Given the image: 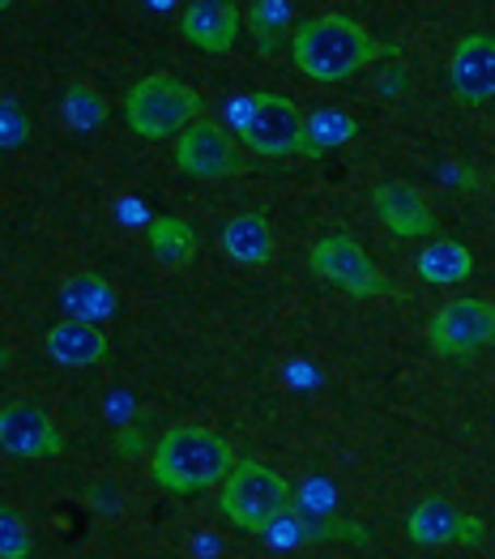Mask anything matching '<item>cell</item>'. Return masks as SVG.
Wrapping results in <instances>:
<instances>
[{"label":"cell","instance_id":"30bf717a","mask_svg":"<svg viewBox=\"0 0 495 559\" xmlns=\"http://www.w3.org/2000/svg\"><path fill=\"white\" fill-rule=\"evenodd\" d=\"M372 210L385 223V231L398 239H427L436 231V214L427 205V197L410 180H389L372 192Z\"/></svg>","mask_w":495,"mask_h":559},{"label":"cell","instance_id":"9c48e42d","mask_svg":"<svg viewBox=\"0 0 495 559\" xmlns=\"http://www.w3.org/2000/svg\"><path fill=\"white\" fill-rule=\"evenodd\" d=\"M0 453H9L17 462L60 457L64 436L47 411L31 406V402H9V406H0Z\"/></svg>","mask_w":495,"mask_h":559},{"label":"cell","instance_id":"ac0fdd59","mask_svg":"<svg viewBox=\"0 0 495 559\" xmlns=\"http://www.w3.org/2000/svg\"><path fill=\"white\" fill-rule=\"evenodd\" d=\"M355 138H360V120L351 111H342V107H316L313 116H304V150L299 154L320 158V154H329V150H338V145H346V141Z\"/></svg>","mask_w":495,"mask_h":559},{"label":"cell","instance_id":"52a82bcc","mask_svg":"<svg viewBox=\"0 0 495 559\" xmlns=\"http://www.w3.org/2000/svg\"><path fill=\"white\" fill-rule=\"evenodd\" d=\"M427 342L445 359H465L483 346H495V304L487 299H452L432 321H427Z\"/></svg>","mask_w":495,"mask_h":559},{"label":"cell","instance_id":"7402d4cb","mask_svg":"<svg viewBox=\"0 0 495 559\" xmlns=\"http://www.w3.org/2000/svg\"><path fill=\"white\" fill-rule=\"evenodd\" d=\"M31 556V530L26 516L9 504H0V559H26Z\"/></svg>","mask_w":495,"mask_h":559},{"label":"cell","instance_id":"7c38bea8","mask_svg":"<svg viewBox=\"0 0 495 559\" xmlns=\"http://www.w3.org/2000/svg\"><path fill=\"white\" fill-rule=\"evenodd\" d=\"M239 26H244V9L231 0H197L180 13V35L197 51H210V56L231 51L239 39Z\"/></svg>","mask_w":495,"mask_h":559},{"label":"cell","instance_id":"6da1fadb","mask_svg":"<svg viewBox=\"0 0 495 559\" xmlns=\"http://www.w3.org/2000/svg\"><path fill=\"white\" fill-rule=\"evenodd\" d=\"M235 462L239 457L223 431L201 427V423H176L158 436L150 453V478L172 496H201V491L223 487Z\"/></svg>","mask_w":495,"mask_h":559},{"label":"cell","instance_id":"8fae6325","mask_svg":"<svg viewBox=\"0 0 495 559\" xmlns=\"http://www.w3.org/2000/svg\"><path fill=\"white\" fill-rule=\"evenodd\" d=\"M449 86L461 103L479 107L495 98V35H465L452 47L449 60Z\"/></svg>","mask_w":495,"mask_h":559},{"label":"cell","instance_id":"4fadbf2b","mask_svg":"<svg viewBox=\"0 0 495 559\" xmlns=\"http://www.w3.org/2000/svg\"><path fill=\"white\" fill-rule=\"evenodd\" d=\"M47 355L60 364V368H94L111 355V342L98 325L86 321H60V325L47 329Z\"/></svg>","mask_w":495,"mask_h":559},{"label":"cell","instance_id":"5bb4252c","mask_svg":"<svg viewBox=\"0 0 495 559\" xmlns=\"http://www.w3.org/2000/svg\"><path fill=\"white\" fill-rule=\"evenodd\" d=\"M405 534L410 543L419 547H445V543H457L465 534V516L452 509L445 496H427L419 500L410 516H405Z\"/></svg>","mask_w":495,"mask_h":559},{"label":"cell","instance_id":"e0dca14e","mask_svg":"<svg viewBox=\"0 0 495 559\" xmlns=\"http://www.w3.org/2000/svg\"><path fill=\"white\" fill-rule=\"evenodd\" d=\"M414 270H419V278L427 282V286H457V282H465L474 274V257H470V248L457 243V239H432V243L419 252Z\"/></svg>","mask_w":495,"mask_h":559},{"label":"cell","instance_id":"9a60e30c","mask_svg":"<svg viewBox=\"0 0 495 559\" xmlns=\"http://www.w3.org/2000/svg\"><path fill=\"white\" fill-rule=\"evenodd\" d=\"M223 252L235 265H266L273 257V227L266 214H235L223 227Z\"/></svg>","mask_w":495,"mask_h":559},{"label":"cell","instance_id":"3957f363","mask_svg":"<svg viewBox=\"0 0 495 559\" xmlns=\"http://www.w3.org/2000/svg\"><path fill=\"white\" fill-rule=\"evenodd\" d=\"M219 509L239 534H270L291 509V483L257 457H239L219 487Z\"/></svg>","mask_w":495,"mask_h":559},{"label":"cell","instance_id":"cb8c5ba5","mask_svg":"<svg viewBox=\"0 0 495 559\" xmlns=\"http://www.w3.org/2000/svg\"><path fill=\"white\" fill-rule=\"evenodd\" d=\"M405 91V73H389V78H380V94H398Z\"/></svg>","mask_w":495,"mask_h":559},{"label":"cell","instance_id":"5b68a950","mask_svg":"<svg viewBox=\"0 0 495 559\" xmlns=\"http://www.w3.org/2000/svg\"><path fill=\"white\" fill-rule=\"evenodd\" d=\"M235 129L239 145L257 158H291L304 150V111L286 94H248L235 103Z\"/></svg>","mask_w":495,"mask_h":559},{"label":"cell","instance_id":"2e32d148","mask_svg":"<svg viewBox=\"0 0 495 559\" xmlns=\"http://www.w3.org/2000/svg\"><path fill=\"white\" fill-rule=\"evenodd\" d=\"M60 304L69 312V321H86V325H98L116 312V290L103 274H78V278L64 282L60 290Z\"/></svg>","mask_w":495,"mask_h":559},{"label":"cell","instance_id":"ffe728a7","mask_svg":"<svg viewBox=\"0 0 495 559\" xmlns=\"http://www.w3.org/2000/svg\"><path fill=\"white\" fill-rule=\"evenodd\" d=\"M107 120V103L103 94L94 91L91 82H73L69 94H64V124L78 129V133H91Z\"/></svg>","mask_w":495,"mask_h":559},{"label":"cell","instance_id":"603a6c76","mask_svg":"<svg viewBox=\"0 0 495 559\" xmlns=\"http://www.w3.org/2000/svg\"><path fill=\"white\" fill-rule=\"evenodd\" d=\"M31 138V120L22 111V103L0 98V150H22Z\"/></svg>","mask_w":495,"mask_h":559},{"label":"cell","instance_id":"d6986e66","mask_svg":"<svg viewBox=\"0 0 495 559\" xmlns=\"http://www.w3.org/2000/svg\"><path fill=\"white\" fill-rule=\"evenodd\" d=\"M145 239L163 265H188L197 257V231L184 218H154Z\"/></svg>","mask_w":495,"mask_h":559},{"label":"cell","instance_id":"7a4b0ae2","mask_svg":"<svg viewBox=\"0 0 495 559\" xmlns=\"http://www.w3.org/2000/svg\"><path fill=\"white\" fill-rule=\"evenodd\" d=\"M380 56V44L367 35V26L346 13L308 17L291 35V60L313 82H351Z\"/></svg>","mask_w":495,"mask_h":559},{"label":"cell","instance_id":"8992f818","mask_svg":"<svg viewBox=\"0 0 495 559\" xmlns=\"http://www.w3.org/2000/svg\"><path fill=\"white\" fill-rule=\"evenodd\" d=\"M308 270L320 282L346 290L351 299H376V295H389L393 282L380 278V270L372 265V257L363 252L360 239L351 235H325L316 239L313 252H308Z\"/></svg>","mask_w":495,"mask_h":559},{"label":"cell","instance_id":"ba28073f","mask_svg":"<svg viewBox=\"0 0 495 559\" xmlns=\"http://www.w3.org/2000/svg\"><path fill=\"white\" fill-rule=\"evenodd\" d=\"M176 167L184 176H197V180H226V176L244 171V150L223 124L197 120L176 141Z\"/></svg>","mask_w":495,"mask_h":559},{"label":"cell","instance_id":"277c9868","mask_svg":"<svg viewBox=\"0 0 495 559\" xmlns=\"http://www.w3.org/2000/svg\"><path fill=\"white\" fill-rule=\"evenodd\" d=\"M201 94L192 91L184 78L176 73H150L129 86L125 94V124L133 129L137 138L163 141L184 133L188 124L201 120Z\"/></svg>","mask_w":495,"mask_h":559},{"label":"cell","instance_id":"44dd1931","mask_svg":"<svg viewBox=\"0 0 495 559\" xmlns=\"http://www.w3.org/2000/svg\"><path fill=\"white\" fill-rule=\"evenodd\" d=\"M248 26L257 31V39H261V51L273 56L278 44H282V31L291 26V4H282V0H261V4H248Z\"/></svg>","mask_w":495,"mask_h":559}]
</instances>
